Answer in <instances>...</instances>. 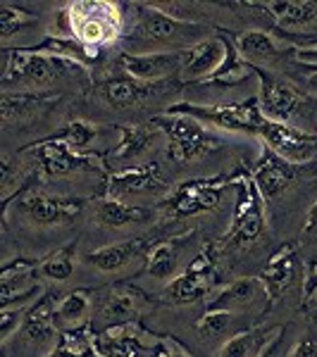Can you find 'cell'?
Wrapping results in <instances>:
<instances>
[{
    "mask_svg": "<svg viewBox=\"0 0 317 357\" xmlns=\"http://www.w3.org/2000/svg\"><path fill=\"white\" fill-rule=\"evenodd\" d=\"M86 67L69 57L38 50H5L3 53V93L48 96L65 86L86 84Z\"/></svg>",
    "mask_w": 317,
    "mask_h": 357,
    "instance_id": "1",
    "label": "cell"
},
{
    "mask_svg": "<svg viewBox=\"0 0 317 357\" xmlns=\"http://www.w3.org/2000/svg\"><path fill=\"white\" fill-rule=\"evenodd\" d=\"M134 22L124 33V48L129 55H151V53H182L193 48L196 43L210 38V29L191 22H179L175 17L160 13L151 3L131 5Z\"/></svg>",
    "mask_w": 317,
    "mask_h": 357,
    "instance_id": "2",
    "label": "cell"
},
{
    "mask_svg": "<svg viewBox=\"0 0 317 357\" xmlns=\"http://www.w3.org/2000/svg\"><path fill=\"white\" fill-rule=\"evenodd\" d=\"M69 36L82 43L86 50L98 55V50L117 41L124 33L122 5L108 0H82L65 8Z\"/></svg>",
    "mask_w": 317,
    "mask_h": 357,
    "instance_id": "3",
    "label": "cell"
},
{
    "mask_svg": "<svg viewBox=\"0 0 317 357\" xmlns=\"http://www.w3.org/2000/svg\"><path fill=\"white\" fill-rule=\"evenodd\" d=\"M260 110L267 122L296 126L301 131L315 129L317 122V110L310 98L298 93V89H293L286 82H277L272 77L260 74Z\"/></svg>",
    "mask_w": 317,
    "mask_h": 357,
    "instance_id": "4",
    "label": "cell"
},
{
    "mask_svg": "<svg viewBox=\"0 0 317 357\" xmlns=\"http://www.w3.org/2000/svg\"><path fill=\"white\" fill-rule=\"evenodd\" d=\"M153 126H158L167 136V153L170 160L177 165L193 162L203 155L217 148V138L205 129L203 122H198L191 114L184 112H167L165 117H155Z\"/></svg>",
    "mask_w": 317,
    "mask_h": 357,
    "instance_id": "5",
    "label": "cell"
},
{
    "mask_svg": "<svg viewBox=\"0 0 317 357\" xmlns=\"http://www.w3.org/2000/svg\"><path fill=\"white\" fill-rule=\"evenodd\" d=\"M265 200L258 193L256 183H239V200H236L234 227L224 238L227 252H249L265 238Z\"/></svg>",
    "mask_w": 317,
    "mask_h": 357,
    "instance_id": "6",
    "label": "cell"
},
{
    "mask_svg": "<svg viewBox=\"0 0 317 357\" xmlns=\"http://www.w3.org/2000/svg\"><path fill=\"white\" fill-rule=\"evenodd\" d=\"M82 200L72 198H55L50 193L43 191H27L24 195H17L15 205L8 210V215L22 217L36 229H57V227H69L82 212Z\"/></svg>",
    "mask_w": 317,
    "mask_h": 357,
    "instance_id": "7",
    "label": "cell"
},
{
    "mask_svg": "<svg viewBox=\"0 0 317 357\" xmlns=\"http://www.w3.org/2000/svg\"><path fill=\"white\" fill-rule=\"evenodd\" d=\"M220 281L217 274V257L210 250L200 252L198 257H193V262L189 264L184 272L172 279L165 286L160 298L170 305H189L203 301L207 293L212 291V286Z\"/></svg>",
    "mask_w": 317,
    "mask_h": 357,
    "instance_id": "8",
    "label": "cell"
},
{
    "mask_svg": "<svg viewBox=\"0 0 317 357\" xmlns=\"http://www.w3.org/2000/svg\"><path fill=\"white\" fill-rule=\"evenodd\" d=\"M167 112L191 114L198 122H207L227 131H244V134H260L263 124L267 122L260 110V102H232V105H172Z\"/></svg>",
    "mask_w": 317,
    "mask_h": 357,
    "instance_id": "9",
    "label": "cell"
},
{
    "mask_svg": "<svg viewBox=\"0 0 317 357\" xmlns=\"http://www.w3.org/2000/svg\"><path fill=\"white\" fill-rule=\"evenodd\" d=\"M222 198H224L222 178H212V181H186L167 195L163 210L167 220H186V217H196V215H203V212L217 210Z\"/></svg>",
    "mask_w": 317,
    "mask_h": 357,
    "instance_id": "10",
    "label": "cell"
},
{
    "mask_svg": "<svg viewBox=\"0 0 317 357\" xmlns=\"http://www.w3.org/2000/svg\"><path fill=\"white\" fill-rule=\"evenodd\" d=\"M236 62L232 55V45L222 36H210L196 43L193 48L184 50L182 82H205V79L220 77L224 69Z\"/></svg>",
    "mask_w": 317,
    "mask_h": 357,
    "instance_id": "11",
    "label": "cell"
},
{
    "mask_svg": "<svg viewBox=\"0 0 317 357\" xmlns=\"http://www.w3.org/2000/svg\"><path fill=\"white\" fill-rule=\"evenodd\" d=\"M260 136L265 138L270 151L293 167L310 165L317 158V136L296 129V126L265 122Z\"/></svg>",
    "mask_w": 317,
    "mask_h": 357,
    "instance_id": "12",
    "label": "cell"
},
{
    "mask_svg": "<svg viewBox=\"0 0 317 357\" xmlns=\"http://www.w3.org/2000/svg\"><path fill=\"white\" fill-rule=\"evenodd\" d=\"M55 305L45 298L24 314L20 331H17V350H24L29 357H45L57 345V326L53 319Z\"/></svg>",
    "mask_w": 317,
    "mask_h": 357,
    "instance_id": "13",
    "label": "cell"
},
{
    "mask_svg": "<svg viewBox=\"0 0 317 357\" xmlns=\"http://www.w3.org/2000/svg\"><path fill=\"white\" fill-rule=\"evenodd\" d=\"M172 89V82L165 84H146V82H136V79L126 77V79H108L98 86V96L105 102L110 110L117 112H129L143 107L148 100L153 98L165 96Z\"/></svg>",
    "mask_w": 317,
    "mask_h": 357,
    "instance_id": "14",
    "label": "cell"
},
{
    "mask_svg": "<svg viewBox=\"0 0 317 357\" xmlns=\"http://www.w3.org/2000/svg\"><path fill=\"white\" fill-rule=\"evenodd\" d=\"M31 158L48 178H69L91 169V160L79 155V151H74L65 138H53L36 146L31 151Z\"/></svg>",
    "mask_w": 317,
    "mask_h": 357,
    "instance_id": "15",
    "label": "cell"
},
{
    "mask_svg": "<svg viewBox=\"0 0 317 357\" xmlns=\"http://www.w3.org/2000/svg\"><path fill=\"white\" fill-rule=\"evenodd\" d=\"M270 303V293L263 279L258 276H244L229 284L215 301L210 303L207 310H222V312L232 314H256L263 312Z\"/></svg>",
    "mask_w": 317,
    "mask_h": 357,
    "instance_id": "16",
    "label": "cell"
},
{
    "mask_svg": "<svg viewBox=\"0 0 317 357\" xmlns=\"http://www.w3.org/2000/svg\"><path fill=\"white\" fill-rule=\"evenodd\" d=\"M160 191H165V178L158 162H143L134 169L119 172L108 181V198H117L124 203L141 195H158Z\"/></svg>",
    "mask_w": 317,
    "mask_h": 357,
    "instance_id": "17",
    "label": "cell"
},
{
    "mask_svg": "<svg viewBox=\"0 0 317 357\" xmlns=\"http://www.w3.org/2000/svg\"><path fill=\"white\" fill-rule=\"evenodd\" d=\"M122 69L126 77L146 84H165L172 77H182L184 50L182 53H151V55H129L122 53Z\"/></svg>",
    "mask_w": 317,
    "mask_h": 357,
    "instance_id": "18",
    "label": "cell"
},
{
    "mask_svg": "<svg viewBox=\"0 0 317 357\" xmlns=\"http://www.w3.org/2000/svg\"><path fill=\"white\" fill-rule=\"evenodd\" d=\"M258 5L265 13H270L279 31H286L291 36L317 33V0H270Z\"/></svg>",
    "mask_w": 317,
    "mask_h": 357,
    "instance_id": "19",
    "label": "cell"
},
{
    "mask_svg": "<svg viewBox=\"0 0 317 357\" xmlns=\"http://www.w3.org/2000/svg\"><path fill=\"white\" fill-rule=\"evenodd\" d=\"M293 178H296V167L265 148L253 169V183L265 203H274L281 195H286V191L293 186Z\"/></svg>",
    "mask_w": 317,
    "mask_h": 357,
    "instance_id": "20",
    "label": "cell"
},
{
    "mask_svg": "<svg viewBox=\"0 0 317 357\" xmlns=\"http://www.w3.org/2000/svg\"><path fill=\"white\" fill-rule=\"evenodd\" d=\"M151 243L143 238H131V241H119L112 245H103L98 250L86 255V262L101 274H119L124 269H129L131 264L141 262L143 257H148L151 252Z\"/></svg>",
    "mask_w": 317,
    "mask_h": 357,
    "instance_id": "21",
    "label": "cell"
},
{
    "mask_svg": "<svg viewBox=\"0 0 317 357\" xmlns=\"http://www.w3.org/2000/svg\"><path fill=\"white\" fill-rule=\"evenodd\" d=\"M141 307H143V296L138 291L110 289L101 298V303H98V307L94 312V321L98 319V326H103V329L117 326V324H124V321L136 319V317L141 314Z\"/></svg>",
    "mask_w": 317,
    "mask_h": 357,
    "instance_id": "22",
    "label": "cell"
},
{
    "mask_svg": "<svg viewBox=\"0 0 317 357\" xmlns=\"http://www.w3.org/2000/svg\"><path fill=\"white\" fill-rule=\"evenodd\" d=\"M91 215H94V222L103 229H126V227H136V224L153 220L151 210H146V207H141V205L124 203V200H117V198L94 200Z\"/></svg>",
    "mask_w": 317,
    "mask_h": 357,
    "instance_id": "23",
    "label": "cell"
},
{
    "mask_svg": "<svg viewBox=\"0 0 317 357\" xmlns=\"http://www.w3.org/2000/svg\"><path fill=\"white\" fill-rule=\"evenodd\" d=\"M298 276H301V264H298L296 250L293 248H284L272 262L265 267L260 279L267 286L270 301H279V298L289 296L293 286L298 284Z\"/></svg>",
    "mask_w": 317,
    "mask_h": 357,
    "instance_id": "24",
    "label": "cell"
},
{
    "mask_svg": "<svg viewBox=\"0 0 317 357\" xmlns=\"http://www.w3.org/2000/svg\"><path fill=\"white\" fill-rule=\"evenodd\" d=\"M236 50L239 57L256 65H272L274 60H279L284 53V45H281L272 33L263 31V29H249L236 38Z\"/></svg>",
    "mask_w": 317,
    "mask_h": 357,
    "instance_id": "25",
    "label": "cell"
},
{
    "mask_svg": "<svg viewBox=\"0 0 317 357\" xmlns=\"http://www.w3.org/2000/svg\"><path fill=\"white\" fill-rule=\"evenodd\" d=\"M53 98L50 96H31V93H3L0 100V114L3 124H24L29 119L38 117L43 110H48Z\"/></svg>",
    "mask_w": 317,
    "mask_h": 357,
    "instance_id": "26",
    "label": "cell"
},
{
    "mask_svg": "<svg viewBox=\"0 0 317 357\" xmlns=\"http://www.w3.org/2000/svg\"><path fill=\"white\" fill-rule=\"evenodd\" d=\"M182 269V245L179 241H165L151 248L146 257V274L151 279L167 281L177 279Z\"/></svg>",
    "mask_w": 317,
    "mask_h": 357,
    "instance_id": "27",
    "label": "cell"
},
{
    "mask_svg": "<svg viewBox=\"0 0 317 357\" xmlns=\"http://www.w3.org/2000/svg\"><path fill=\"white\" fill-rule=\"evenodd\" d=\"M91 310H94V301H91L89 293L86 291L69 293L60 303H55V310H53L55 326L65 331H77L79 326L89 319Z\"/></svg>",
    "mask_w": 317,
    "mask_h": 357,
    "instance_id": "28",
    "label": "cell"
},
{
    "mask_svg": "<svg viewBox=\"0 0 317 357\" xmlns=\"http://www.w3.org/2000/svg\"><path fill=\"white\" fill-rule=\"evenodd\" d=\"M279 333L281 329H270V331L251 329L244 333H236L227 343L220 345L217 357H258Z\"/></svg>",
    "mask_w": 317,
    "mask_h": 357,
    "instance_id": "29",
    "label": "cell"
},
{
    "mask_svg": "<svg viewBox=\"0 0 317 357\" xmlns=\"http://www.w3.org/2000/svg\"><path fill=\"white\" fill-rule=\"evenodd\" d=\"M163 131L158 126H129L122 131V143L117 148V160H136L143 153H148V148L153 146V141Z\"/></svg>",
    "mask_w": 317,
    "mask_h": 357,
    "instance_id": "30",
    "label": "cell"
},
{
    "mask_svg": "<svg viewBox=\"0 0 317 357\" xmlns=\"http://www.w3.org/2000/svg\"><path fill=\"white\" fill-rule=\"evenodd\" d=\"M234 324H236V314L222 312V310H207V314L198 321V336L210 343L220 341V345H222L232 336H236Z\"/></svg>",
    "mask_w": 317,
    "mask_h": 357,
    "instance_id": "31",
    "label": "cell"
},
{
    "mask_svg": "<svg viewBox=\"0 0 317 357\" xmlns=\"http://www.w3.org/2000/svg\"><path fill=\"white\" fill-rule=\"evenodd\" d=\"M36 274L38 276H45V279H53V281H67V279H72V274H74L72 250H69V248H65V250H57L50 257H45Z\"/></svg>",
    "mask_w": 317,
    "mask_h": 357,
    "instance_id": "32",
    "label": "cell"
},
{
    "mask_svg": "<svg viewBox=\"0 0 317 357\" xmlns=\"http://www.w3.org/2000/svg\"><path fill=\"white\" fill-rule=\"evenodd\" d=\"M94 136H96V126H89V124H84V122H77V124H72L67 129L65 141L74 148V151H82V148L89 146V141Z\"/></svg>",
    "mask_w": 317,
    "mask_h": 357,
    "instance_id": "33",
    "label": "cell"
},
{
    "mask_svg": "<svg viewBox=\"0 0 317 357\" xmlns=\"http://www.w3.org/2000/svg\"><path fill=\"white\" fill-rule=\"evenodd\" d=\"M303 310L305 312H317V262L310 269V276L303 289Z\"/></svg>",
    "mask_w": 317,
    "mask_h": 357,
    "instance_id": "34",
    "label": "cell"
},
{
    "mask_svg": "<svg viewBox=\"0 0 317 357\" xmlns=\"http://www.w3.org/2000/svg\"><path fill=\"white\" fill-rule=\"evenodd\" d=\"M303 243L308 245H317V200L313 203V207L308 210V217H305V227H303Z\"/></svg>",
    "mask_w": 317,
    "mask_h": 357,
    "instance_id": "35",
    "label": "cell"
},
{
    "mask_svg": "<svg viewBox=\"0 0 317 357\" xmlns=\"http://www.w3.org/2000/svg\"><path fill=\"white\" fill-rule=\"evenodd\" d=\"M289 357H317V336H303L293 345Z\"/></svg>",
    "mask_w": 317,
    "mask_h": 357,
    "instance_id": "36",
    "label": "cell"
},
{
    "mask_svg": "<svg viewBox=\"0 0 317 357\" xmlns=\"http://www.w3.org/2000/svg\"><path fill=\"white\" fill-rule=\"evenodd\" d=\"M293 57H296V60L301 62V65L315 67L317 69V43L303 45V48H296V50H293Z\"/></svg>",
    "mask_w": 317,
    "mask_h": 357,
    "instance_id": "37",
    "label": "cell"
},
{
    "mask_svg": "<svg viewBox=\"0 0 317 357\" xmlns=\"http://www.w3.org/2000/svg\"><path fill=\"white\" fill-rule=\"evenodd\" d=\"M305 89H308L310 96L317 98V72H310L308 77H305Z\"/></svg>",
    "mask_w": 317,
    "mask_h": 357,
    "instance_id": "38",
    "label": "cell"
},
{
    "mask_svg": "<svg viewBox=\"0 0 317 357\" xmlns=\"http://www.w3.org/2000/svg\"><path fill=\"white\" fill-rule=\"evenodd\" d=\"M277 345H279V336H277V338H274V341H272V343H270V345H267V348H265V350H263V353H260V355H258V357H277Z\"/></svg>",
    "mask_w": 317,
    "mask_h": 357,
    "instance_id": "39",
    "label": "cell"
}]
</instances>
